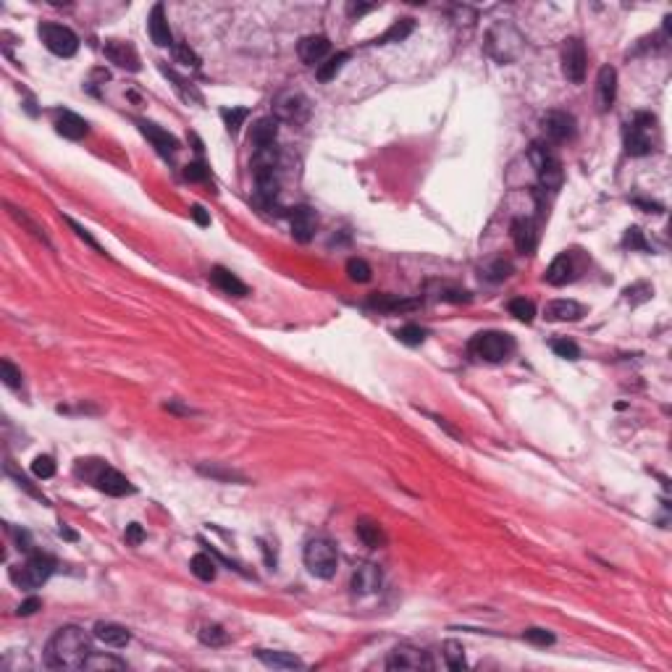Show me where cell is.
Wrapping results in <instances>:
<instances>
[{
	"label": "cell",
	"instance_id": "8fae6325",
	"mask_svg": "<svg viewBox=\"0 0 672 672\" xmlns=\"http://www.w3.org/2000/svg\"><path fill=\"white\" fill-rule=\"evenodd\" d=\"M386 667H389V670H428L431 662H428L426 652L415 649V646H407V643H402V646L392 649L389 659H386Z\"/></svg>",
	"mask_w": 672,
	"mask_h": 672
},
{
	"label": "cell",
	"instance_id": "277c9868",
	"mask_svg": "<svg viewBox=\"0 0 672 672\" xmlns=\"http://www.w3.org/2000/svg\"><path fill=\"white\" fill-rule=\"evenodd\" d=\"M654 131H657V119L649 113H635L633 121L628 124V129H625V152L633 158L649 155L654 150Z\"/></svg>",
	"mask_w": 672,
	"mask_h": 672
},
{
	"label": "cell",
	"instance_id": "6f0895ef",
	"mask_svg": "<svg viewBox=\"0 0 672 672\" xmlns=\"http://www.w3.org/2000/svg\"><path fill=\"white\" fill-rule=\"evenodd\" d=\"M373 6H350V13L352 16H362V13H368Z\"/></svg>",
	"mask_w": 672,
	"mask_h": 672
},
{
	"label": "cell",
	"instance_id": "5b68a950",
	"mask_svg": "<svg viewBox=\"0 0 672 672\" xmlns=\"http://www.w3.org/2000/svg\"><path fill=\"white\" fill-rule=\"evenodd\" d=\"M53 570H55L53 557H48V554H32L21 567H13V570H11V578H13V583L21 586V588L34 591V588H40L42 583L51 578Z\"/></svg>",
	"mask_w": 672,
	"mask_h": 672
},
{
	"label": "cell",
	"instance_id": "d6986e66",
	"mask_svg": "<svg viewBox=\"0 0 672 672\" xmlns=\"http://www.w3.org/2000/svg\"><path fill=\"white\" fill-rule=\"evenodd\" d=\"M147 32H150V40L158 48H171L173 45V34L169 29V19H166V8L163 3H155L147 16Z\"/></svg>",
	"mask_w": 672,
	"mask_h": 672
},
{
	"label": "cell",
	"instance_id": "30bf717a",
	"mask_svg": "<svg viewBox=\"0 0 672 672\" xmlns=\"http://www.w3.org/2000/svg\"><path fill=\"white\" fill-rule=\"evenodd\" d=\"M90 478H92V483H95L103 494H108V496H126V494L134 492V486H131V483L126 481L116 468L105 465V462L98 465L95 475H90Z\"/></svg>",
	"mask_w": 672,
	"mask_h": 672
},
{
	"label": "cell",
	"instance_id": "b9f144b4",
	"mask_svg": "<svg viewBox=\"0 0 672 672\" xmlns=\"http://www.w3.org/2000/svg\"><path fill=\"white\" fill-rule=\"evenodd\" d=\"M0 378L8 389H21V371L11 360H0Z\"/></svg>",
	"mask_w": 672,
	"mask_h": 672
},
{
	"label": "cell",
	"instance_id": "2e32d148",
	"mask_svg": "<svg viewBox=\"0 0 672 672\" xmlns=\"http://www.w3.org/2000/svg\"><path fill=\"white\" fill-rule=\"evenodd\" d=\"M137 126H140V131L147 137V140L152 142V147L161 152L163 158H171L173 152L179 150V142H176V137L173 134H169L166 129H161L158 124H152V121H145V119H137L134 121Z\"/></svg>",
	"mask_w": 672,
	"mask_h": 672
},
{
	"label": "cell",
	"instance_id": "7c38bea8",
	"mask_svg": "<svg viewBox=\"0 0 672 672\" xmlns=\"http://www.w3.org/2000/svg\"><path fill=\"white\" fill-rule=\"evenodd\" d=\"M543 134L552 142H567L575 134V119L565 111H549L541 119Z\"/></svg>",
	"mask_w": 672,
	"mask_h": 672
},
{
	"label": "cell",
	"instance_id": "4fadbf2b",
	"mask_svg": "<svg viewBox=\"0 0 672 672\" xmlns=\"http://www.w3.org/2000/svg\"><path fill=\"white\" fill-rule=\"evenodd\" d=\"M103 53H105V58L111 60V63H116L119 69L140 71V55H137V51H134V45H131V42L105 40V45H103Z\"/></svg>",
	"mask_w": 672,
	"mask_h": 672
},
{
	"label": "cell",
	"instance_id": "1f68e13d",
	"mask_svg": "<svg viewBox=\"0 0 672 672\" xmlns=\"http://www.w3.org/2000/svg\"><path fill=\"white\" fill-rule=\"evenodd\" d=\"M84 670H92V672H100V670H126V662H121V659H116V657H105V654H98L92 652L90 657H87V662H84Z\"/></svg>",
	"mask_w": 672,
	"mask_h": 672
},
{
	"label": "cell",
	"instance_id": "816d5d0a",
	"mask_svg": "<svg viewBox=\"0 0 672 672\" xmlns=\"http://www.w3.org/2000/svg\"><path fill=\"white\" fill-rule=\"evenodd\" d=\"M37 610H42V602L37 599V596H32V599H27V602L19 604L16 614H19V617H29V614H34Z\"/></svg>",
	"mask_w": 672,
	"mask_h": 672
},
{
	"label": "cell",
	"instance_id": "7bdbcfd3",
	"mask_svg": "<svg viewBox=\"0 0 672 672\" xmlns=\"http://www.w3.org/2000/svg\"><path fill=\"white\" fill-rule=\"evenodd\" d=\"M552 350L557 357H562V360H578L581 357V350H578V344L570 339H554L552 341Z\"/></svg>",
	"mask_w": 672,
	"mask_h": 672
},
{
	"label": "cell",
	"instance_id": "ac0fdd59",
	"mask_svg": "<svg viewBox=\"0 0 672 672\" xmlns=\"http://www.w3.org/2000/svg\"><path fill=\"white\" fill-rule=\"evenodd\" d=\"M297 53H300L302 63H308V66H321V60L331 53V42L326 40L323 34H310V37H302L300 40Z\"/></svg>",
	"mask_w": 672,
	"mask_h": 672
},
{
	"label": "cell",
	"instance_id": "60d3db41",
	"mask_svg": "<svg viewBox=\"0 0 672 672\" xmlns=\"http://www.w3.org/2000/svg\"><path fill=\"white\" fill-rule=\"evenodd\" d=\"M247 116H250V111H247V108H223V111H221V119H223V124H226V129H229L231 134H237V131H239L242 121L247 119Z\"/></svg>",
	"mask_w": 672,
	"mask_h": 672
},
{
	"label": "cell",
	"instance_id": "f35d334b",
	"mask_svg": "<svg viewBox=\"0 0 672 672\" xmlns=\"http://www.w3.org/2000/svg\"><path fill=\"white\" fill-rule=\"evenodd\" d=\"M397 339H400L402 344H407V347H418V344L426 341V331H423L421 326H415V323H407V326H402L400 331H397Z\"/></svg>",
	"mask_w": 672,
	"mask_h": 672
},
{
	"label": "cell",
	"instance_id": "83f0119b",
	"mask_svg": "<svg viewBox=\"0 0 672 672\" xmlns=\"http://www.w3.org/2000/svg\"><path fill=\"white\" fill-rule=\"evenodd\" d=\"M258 659H261L263 664H268V667H279V670H297V667H302V662L297 657H291V654L286 652H271V649H261V652H258Z\"/></svg>",
	"mask_w": 672,
	"mask_h": 672
},
{
	"label": "cell",
	"instance_id": "9a60e30c",
	"mask_svg": "<svg viewBox=\"0 0 672 672\" xmlns=\"http://www.w3.org/2000/svg\"><path fill=\"white\" fill-rule=\"evenodd\" d=\"M381 567L378 565H373V562H365V565H360L357 570L352 572V593H357V596H368V593H376L378 588H381Z\"/></svg>",
	"mask_w": 672,
	"mask_h": 672
},
{
	"label": "cell",
	"instance_id": "f907efd6",
	"mask_svg": "<svg viewBox=\"0 0 672 672\" xmlns=\"http://www.w3.org/2000/svg\"><path fill=\"white\" fill-rule=\"evenodd\" d=\"M184 179H190V181H205V179H208V169H205L202 163H190V166L184 169Z\"/></svg>",
	"mask_w": 672,
	"mask_h": 672
},
{
	"label": "cell",
	"instance_id": "f1b7e54d",
	"mask_svg": "<svg viewBox=\"0 0 672 672\" xmlns=\"http://www.w3.org/2000/svg\"><path fill=\"white\" fill-rule=\"evenodd\" d=\"M6 208H8V213H11V218H13V221L21 223V226H24V229H27L32 237H34V239H40L42 244H48V247H51V239H48V234H45V229H42L40 223L34 221V218H29V216L21 211V208H13V205H6Z\"/></svg>",
	"mask_w": 672,
	"mask_h": 672
},
{
	"label": "cell",
	"instance_id": "5bb4252c",
	"mask_svg": "<svg viewBox=\"0 0 672 672\" xmlns=\"http://www.w3.org/2000/svg\"><path fill=\"white\" fill-rule=\"evenodd\" d=\"M289 223H291V237L300 242V244H308V242L315 237V229H318V216H315V211H312V208H308V205H300V208H294V211H291Z\"/></svg>",
	"mask_w": 672,
	"mask_h": 672
},
{
	"label": "cell",
	"instance_id": "f5cc1de1",
	"mask_svg": "<svg viewBox=\"0 0 672 672\" xmlns=\"http://www.w3.org/2000/svg\"><path fill=\"white\" fill-rule=\"evenodd\" d=\"M176 58H181L184 63H187V66H195V69L200 66V58H197V55H195V53H192L187 45H176Z\"/></svg>",
	"mask_w": 672,
	"mask_h": 672
},
{
	"label": "cell",
	"instance_id": "c3c4849f",
	"mask_svg": "<svg viewBox=\"0 0 672 672\" xmlns=\"http://www.w3.org/2000/svg\"><path fill=\"white\" fill-rule=\"evenodd\" d=\"M66 223H69V226H71V229H74V231H77V237H79V239H84V242H87V244H90V247H92V250H98V252H103V247H100V244H98V242H95V237H92V234H90V231H87V229H84V226H81V223H77V221H74V218H66Z\"/></svg>",
	"mask_w": 672,
	"mask_h": 672
},
{
	"label": "cell",
	"instance_id": "9f6ffc18",
	"mask_svg": "<svg viewBox=\"0 0 672 672\" xmlns=\"http://www.w3.org/2000/svg\"><path fill=\"white\" fill-rule=\"evenodd\" d=\"M633 205H638V208H643V211H649V213H662V205L649 202V200H633Z\"/></svg>",
	"mask_w": 672,
	"mask_h": 672
},
{
	"label": "cell",
	"instance_id": "4316f807",
	"mask_svg": "<svg viewBox=\"0 0 672 672\" xmlns=\"http://www.w3.org/2000/svg\"><path fill=\"white\" fill-rule=\"evenodd\" d=\"M572 258L567 255V252H562V255H557L552 263H549V268H546V281L552 284V286H565L567 281H572Z\"/></svg>",
	"mask_w": 672,
	"mask_h": 672
},
{
	"label": "cell",
	"instance_id": "ab89813d",
	"mask_svg": "<svg viewBox=\"0 0 672 672\" xmlns=\"http://www.w3.org/2000/svg\"><path fill=\"white\" fill-rule=\"evenodd\" d=\"M200 641L205 643V646H223V643L229 641V633L223 631L221 625H205L200 631Z\"/></svg>",
	"mask_w": 672,
	"mask_h": 672
},
{
	"label": "cell",
	"instance_id": "681fc988",
	"mask_svg": "<svg viewBox=\"0 0 672 672\" xmlns=\"http://www.w3.org/2000/svg\"><path fill=\"white\" fill-rule=\"evenodd\" d=\"M124 539H126V543H129V546H140V543L145 541V531H142L140 522H131V525H126Z\"/></svg>",
	"mask_w": 672,
	"mask_h": 672
},
{
	"label": "cell",
	"instance_id": "ba28073f",
	"mask_svg": "<svg viewBox=\"0 0 672 672\" xmlns=\"http://www.w3.org/2000/svg\"><path fill=\"white\" fill-rule=\"evenodd\" d=\"M586 63H588L586 45L578 37H567L565 45H562V74L567 77V81L583 84V79H586Z\"/></svg>",
	"mask_w": 672,
	"mask_h": 672
},
{
	"label": "cell",
	"instance_id": "680465c9",
	"mask_svg": "<svg viewBox=\"0 0 672 672\" xmlns=\"http://www.w3.org/2000/svg\"><path fill=\"white\" fill-rule=\"evenodd\" d=\"M60 536H63V539H69V541H77V533L69 531L66 525H60Z\"/></svg>",
	"mask_w": 672,
	"mask_h": 672
},
{
	"label": "cell",
	"instance_id": "484cf974",
	"mask_svg": "<svg viewBox=\"0 0 672 672\" xmlns=\"http://www.w3.org/2000/svg\"><path fill=\"white\" fill-rule=\"evenodd\" d=\"M211 281L218 286L221 291H226V294H234V297H244V294H250V289H247V284L244 281H239L237 276L231 271H226V268H221V265H216L211 271Z\"/></svg>",
	"mask_w": 672,
	"mask_h": 672
},
{
	"label": "cell",
	"instance_id": "bcb514c9",
	"mask_svg": "<svg viewBox=\"0 0 672 672\" xmlns=\"http://www.w3.org/2000/svg\"><path fill=\"white\" fill-rule=\"evenodd\" d=\"M522 638L536 643V646H552L554 643V635L549 631H543V628H528V631L522 633Z\"/></svg>",
	"mask_w": 672,
	"mask_h": 672
},
{
	"label": "cell",
	"instance_id": "d4e9b609",
	"mask_svg": "<svg viewBox=\"0 0 672 672\" xmlns=\"http://www.w3.org/2000/svg\"><path fill=\"white\" fill-rule=\"evenodd\" d=\"M355 531H357V539H360L365 546H371V549L386 546V533H383L381 522L371 520V518H360L357 525H355Z\"/></svg>",
	"mask_w": 672,
	"mask_h": 672
},
{
	"label": "cell",
	"instance_id": "8992f818",
	"mask_svg": "<svg viewBox=\"0 0 672 672\" xmlns=\"http://www.w3.org/2000/svg\"><path fill=\"white\" fill-rule=\"evenodd\" d=\"M310 113H312L310 100H308V98H305L302 92H297V90L279 92V95H276V100H273V116H276L279 121L294 124V126L308 124Z\"/></svg>",
	"mask_w": 672,
	"mask_h": 672
},
{
	"label": "cell",
	"instance_id": "d590c367",
	"mask_svg": "<svg viewBox=\"0 0 672 672\" xmlns=\"http://www.w3.org/2000/svg\"><path fill=\"white\" fill-rule=\"evenodd\" d=\"M197 470L202 473V475H211V478H216V481H237V483H247V478L242 475V473H234V470H226V468H221V465H200Z\"/></svg>",
	"mask_w": 672,
	"mask_h": 672
},
{
	"label": "cell",
	"instance_id": "11a10c76",
	"mask_svg": "<svg viewBox=\"0 0 672 672\" xmlns=\"http://www.w3.org/2000/svg\"><path fill=\"white\" fill-rule=\"evenodd\" d=\"M13 536H16V541H19V549H24V552H29L32 543H29V533L27 531H13Z\"/></svg>",
	"mask_w": 672,
	"mask_h": 672
},
{
	"label": "cell",
	"instance_id": "603a6c76",
	"mask_svg": "<svg viewBox=\"0 0 672 672\" xmlns=\"http://www.w3.org/2000/svg\"><path fill=\"white\" fill-rule=\"evenodd\" d=\"M276 134H279V119H276V116H263V119H258L252 124L250 142L258 150H265V147H273Z\"/></svg>",
	"mask_w": 672,
	"mask_h": 672
},
{
	"label": "cell",
	"instance_id": "7a4b0ae2",
	"mask_svg": "<svg viewBox=\"0 0 672 672\" xmlns=\"http://www.w3.org/2000/svg\"><path fill=\"white\" fill-rule=\"evenodd\" d=\"M302 562H305V567H308L315 578L329 581V578H334L336 567H339V554H336V546H334L331 539L315 536V539H310V541L305 543Z\"/></svg>",
	"mask_w": 672,
	"mask_h": 672
},
{
	"label": "cell",
	"instance_id": "3957f363",
	"mask_svg": "<svg viewBox=\"0 0 672 672\" xmlns=\"http://www.w3.org/2000/svg\"><path fill=\"white\" fill-rule=\"evenodd\" d=\"M468 350H470V355H475L478 360L502 362L515 352V339H512L510 334H502V331H481L470 339Z\"/></svg>",
	"mask_w": 672,
	"mask_h": 672
},
{
	"label": "cell",
	"instance_id": "9c48e42d",
	"mask_svg": "<svg viewBox=\"0 0 672 672\" xmlns=\"http://www.w3.org/2000/svg\"><path fill=\"white\" fill-rule=\"evenodd\" d=\"M531 158L533 163H536V169H539V181H541L543 190H552L557 192L562 187V181H565V173H562V163L554 158L552 152L546 150L543 145H533L531 150Z\"/></svg>",
	"mask_w": 672,
	"mask_h": 672
},
{
	"label": "cell",
	"instance_id": "ffe728a7",
	"mask_svg": "<svg viewBox=\"0 0 672 672\" xmlns=\"http://www.w3.org/2000/svg\"><path fill=\"white\" fill-rule=\"evenodd\" d=\"M92 635H95L100 643H105V646H113V649H124V646L131 641V633L126 631L124 625H119V622H108V620L95 622Z\"/></svg>",
	"mask_w": 672,
	"mask_h": 672
},
{
	"label": "cell",
	"instance_id": "f546056e",
	"mask_svg": "<svg viewBox=\"0 0 672 672\" xmlns=\"http://www.w3.org/2000/svg\"><path fill=\"white\" fill-rule=\"evenodd\" d=\"M412 29H415V21H412V19L394 21L392 27L383 32L381 37H376V45H386V42H402V40H407V37L412 34Z\"/></svg>",
	"mask_w": 672,
	"mask_h": 672
},
{
	"label": "cell",
	"instance_id": "f6af8a7d",
	"mask_svg": "<svg viewBox=\"0 0 672 672\" xmlns=\"http://www.w3.org/2000/svg\"><path fill=\"white\" fill-rule=\"evenodd\" d=\"M622 244H625V247H631V250H641V252H649V250H652V247H649V242L643 239V231L638 229V226L628 229V234H625Z\"/></svg>",
	"mask_w": 672,
	"mask_h": 672
},
{
	"label": "cell",
	"instance_id": "836d02e7",
	"mask_svg": "<svg viewBox=\"0 0 672 672\" xmlns=\"http://www.w3.org/2000/svg\"><path fill=\"white\" fill-rule=\"evenodd\" d=\"M350 60V53H336V55H331V58L326 60V63H321L318 66V81H331L336 74H339L341 69H344V63Z\"/></svg>",
	"mask_w": 672,
	"mask_h": 672
},
{
	"label": "cell",
	"instance_id": "74e56055",
	"mask_svg": "<svg viewBox=\"0 0 672 672\" xmlns=\"http://www.w3.org/2000/svg\"><path fill=\"white\" fill-rule=\"evenodd\" d=\"M347 276H350L352 281H357V284H368L373 271L365 261H360V258H350V261H347Z\"/></svg>",
	"mask_w": 672,
	"mask_h": 672
},
{
	"label": "cell",
	"instance_id": "ee69618b",
	"mask_svg": "<svg viewBox=\"0 0 672 672\" xmlns=\"http://www.w3.org/2000/svg\"><path fill=\"white\" fill-rule=\"evenodd\" d=\"M32 473L37 475V478H53L55 475V460L53 457H48V454H37L34 457V462H32Z\"/></svg>",
	"mask_w": 672,
	"mask_h": 672
},
{
	"label": "cell",
	"instance_id": "db71d44e",
	"mask_svg": "<svg viewBox=\"0 0 672 672\" xmlns=\"http://www.w3.org/2000/svg\"><path fill=\"white\" fill-rule=\"evenodd\" d=\"M190 213H192V218H195V223H200V226H211V216L205 213L202 205H195Z\"/></svg>",
	"mask_w": 672,
	"mask_h": 672
},
{
	"label": "cell",
	"instance_id": "cb8c5ba5",
	"mask_svg": "<svg viewBox=\"0 0 672 672\" xmlns=\"http://www.w3.org/2000/svg\"><path fill=\"white\" fill-rule=\"evenodd\" d=\"M581 315H583V308L575 300H554L546 305V321H552V323L578 321Z\"/></svg>",
	"mask_w": 672,
	"mask_h": 672
},
{
	"label": "cell",
	"instance_id": "44dd1931",
	"mask_svg": "<svg viewBox=\"0 0 672 672\" xmlns=\"http://www.w3.org/2000/svg\"><path fill=\"white\" fill-rule=\"evenodd\" d=\"M596 95H599V111H610L617 98V71L614 66H602L596 77Z\"/></svg>",
	"mask_w": 672,
	"mask_h": 672
},
{
	"label": "cell",
	"instance_id": "7dc6e473",
	"mask_svg": "<svg viewBox=\"0 0 672 672\" xmlns=\"http://www.w3.org/2000/svg\"><path fill=\"white\" fill-rule=\"evenodd\" d=\"M510 273H512V265L507 261H496L494 265L486 268V276H489L492 281H502V279H507Z\"/></svg>",
	"mask_w": 672,
	"mask_h": 672
},
{
	"label": "cell",
	"instance_id": "e575fe53",
	"mask_svg": "<svg viewBox=\"0 0 672 672\" xmlns=\"http://www.w3.org/2000/svg\"><path fill=\"white\" fill-rule=\"evenodd\" d=\"M444 659H447V667L454 672L465 670V649H462V643L457 641H447L444 643Z\"/></svg>",
	"mask_w": 672,
	"mask_h": 672
},
{
	"label": "cell",
	"instance_id": "7402d4cb",
	"mask_svg": "<svg viewBox=\"0 0 672 672\" xmlns=\"http://www.w3.org/2000/svg\"><path fill=\"white\" fill-rule=\"evenodd\" d=\"M55 131L66 140H84L90 134V124L71 111H58L55 116Z\"/></svg>",
	"mask_w": 672,
	"mask_h": 672
},
{
	"label": "cell",
	"instance_id": "6da1fadb",
	"mask_svg": "<svg viewBox=\"0 0 672 672\" xmlns=\"http://www.w3.org/2000/svg\"><path fill=\"white\" fill-rule=\"evenodd\" d=\"M90 654L87 633L77 625H63L53 633V638L45 646V664L53 670H84Z\"/></svg>",
	"mask_w": 672,
	"mask_h": 672
},
{
	"label": "cell",
	"instance_id": "52a82bcc",
	"mask_svg": "<svg viewBox=\"0 0 672 672\" xmlns=\"http://www.w3.org/2000/svg\"><path fill=\"white\" fill-rule=\"evenodd\" d=\"M37 32H40V40L45 42V48L55 53V55H60V58H71L79 51V37L69 27H63V24H51L48 21V24H40Z\"/></svg>",
	"mask_w": 672,
	"mask_h": 672
},
{
	"label": "cell",
	"instance_id": "4dcf8cb0",
	"mask_svg": "<svg viewBox=\"0 0 672 672\" xmlns=\"http://www.w3.org/2000/svg\"><path fill=\"white\" fill-rule=\"evenodd\" d=\"M368 305H371V308H378V310L383 312H397V310H412V308H418L421 300H397V297L378 294V297H371Z\"/></svg>",
	"mask_w": 672,
	"mask_h": 672
},
{
	"label": "cell",
	"instance_id": "d6a6232c",
	"mask_svg": "<svg viewBox=\"0 0 672 672\" xmlns=\"http://www.w3.org/2000/svg\"><path fill=\"white\" fill-rule=\"evenodd\" d=\"M190 570L200 581H213L216 578V562L211 560V554H195L190 560Z\"/></svg>",
	"mask_w": 672,
	"mask_h": 672
},
{
	"label": "cell",
	"instance_id": "8d00e7d4",
	"mask_svg": "<svg viewBox=\"0 0 672 672\" xmlns=\"http://www.w3.org/2000/svg\"><path fill=\"white\" fill-rule=\"evenodd\" d=\"M510 312L518 321L533 323V318H536V305H533L531 300H525V297H515V300L510 302Z\"/></svg>",
	"mask_w": 672,
	"mask_h": 672
},
{
	"label": "cell",
	"instance_id": "e0dca14e",
	"mask_svg": "<svg viewBox=\"0 0 672 672\" xmlns=\"http://www.w3.org/2000/svg\"><path fill=\"white\" fill-rule=\"evenodd\" d=\"M510 234H512V242H515L518 252H522V255H533L536 244H539V231H536V223H533L531 218H515L510 226Z\"/></svg>",
	"mask_w": 672,
	"mask_h": 672
}]
</instances>
